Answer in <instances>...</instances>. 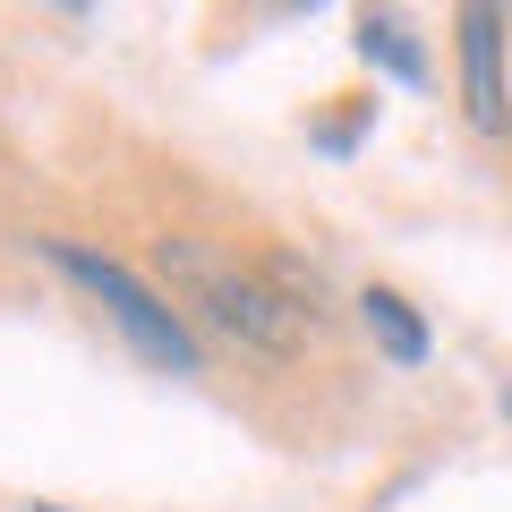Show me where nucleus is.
<instances>
[{
	"mask_svg": "<svg viewBox=\"0 0 512 512\" xmlns=\"http://www.w3.org/2000/svg\"><path fill=\"white\" fill-rule=\"evenodd\" d=\"M163 274L188 291V308H205L239 350H265V359H291L299 333H308V308L282 291L265 265H231V256L197 248V239H163Z\"/></svg>",
	"mask_w": 512,
	"mask_h": 512,
	"instance_id": "nucleus-1",
	"label": "nucleus"
},
{
	"mask_svg": "<svg viewBox=\"0 0 512 512\" xmlns=\"http://www.w3.org/2000/svg\"><path fill=\"white\" fill-rule=\"evenodd\" d=\"M43 256H52L69 282H86V291L103 299V316L128 333V350H137V359L171 367V376H197V333H188V316L171 308V299H154L146 282L120 265V256H94V248H77V239H43Z\"/></svg>",
	"mask_w": 512,
	"mask_h": 512,
	"instance_id": "nucleus-2",
	"label": "nucleus"
},
{
	"mask_svg": "<svg viewBox=\"0 0 512 512\" xmlns=\"http://www.w3.org/2000/svg\"><path fill=\"white\" fill-rule=\"evenodd\" d=\"M461 94H470V120L487 128H504L512 111H504V9H461Z\"/></svg>",
	"mask_w": 512,
	"mask_h": 512,
	"instance_id": "nucleus-3",
	"label": "nucleus"
},
{
	"mask_svg": "<svg viewBox=\"0 0 512 512\" xmlns=\"http://www.w3.org/2000/svg\"><path fill=\"white\" fill-rule=\"evenodd\" d=\"M359 308H367V333H376V350L393 367H419L427 359V325H419V308H410L402 291H367Z\"/></svg>",
	"mask_w": 512,
	"mask_h": 512,
	"instance_id": "nucleus-4",
	"label": "nucleus"
},
{
	"mask_svg": "<svg viewBox=\"0 0 512 512\" xmlns=\"http://www.w3.org/2000/svg\"><path fill=\"white\" fill-rule=\"evenodd\" d=\"M359 52H367V60H384L402 86H419V77H427V52L410 43V26H402V18H359Z\"/></svg>",
	"mask_w": 512,
	"mask_h": 512,
	"instance_id": "nucleus-5",
	"label": "nucleus"
},
{
	"mask_svg": "<svg viewBox=\"0 0 512 512\" xmlns=\"http://www.w3.org/2000/svg\"><path fill=\"white\" fill-rule=\"evenodd\" d=\"M504 410H512V393H504Z\"/></svg>",
	"mask_w": 512,
	"mask_h": 512,
	"instance_id": "nucleus-6",
	"label": "nucleus"
}]
</instances>
